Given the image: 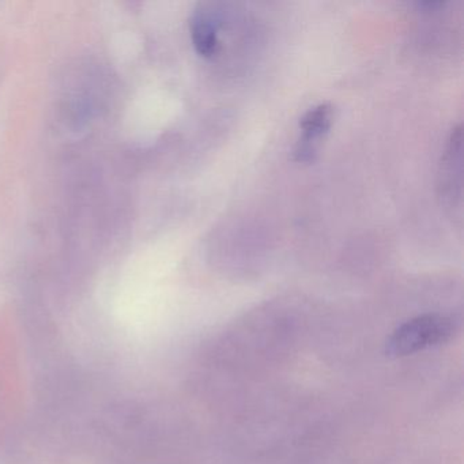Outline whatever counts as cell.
<instances>
[{
  "mask_svg": "<svg viewBox=\"0 0 464 464\" xmlns=\"http://www.w3.org/2000/svg\"><path fill=\"white\" fill-rule=\"evenodd\" d=\"M456 323L441 314H420L393 331L385 344L388 357L399 358L445 343L452 338Z\"/></svg>",
  "mask_w": 464,
  "mask_h": 464,
  "instance_id": "obj_1",
  "label": "cell"
},
{
  "mask_svg": "<svg viewBox=\"0 0 464 464\" xmlns=\"http://www.w3.org/2000/svg\"><path fill=\"white\" fill-rule=\"evenodd\" d=\"M334 119V108L330 104H319L311 108L301 118L300 130L303 137L295 146V159L300 162H312L316 156V142L327 134Z\"/></svg>",
  "mask_w": 464,
  "mask_h": 464,
  "instance_id": "obj_2",
  "label": "cell"
},
{
  "mask_svg": "<svg viewBox=\"0 0 464 464\" xmlns=\"http://www.w3.org/2000/svg\"><path fill=\"white\" fill-rule=\"evenodd\" d=\"M192 44L199 55L211 58L218 53L221 43L218 39L217 20L208 12H195L189 23Z\"/></svg>",
  "mask_w": 464,
  "mask_h": 464,
  "instance_id": "obj_3",
  "label": "cell"
}]
</instances>
